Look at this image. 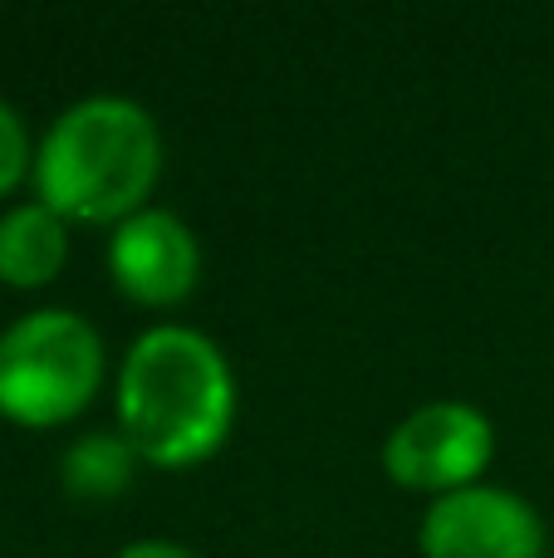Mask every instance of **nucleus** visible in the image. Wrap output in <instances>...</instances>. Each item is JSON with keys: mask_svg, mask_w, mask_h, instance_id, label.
<instances>
[{"mask_svg": "<svg viewBox=\"0 0 554 558\" xmlns=\"http://www.w3.org/2000/svg\"><path fill=\"white\" fill-rule=\"evenodd\" d=\"M236 402L231 357L196 324L143 328L118 363V432L157 471L212 461L236 426Z\"/></svg>", "mask_w": 554, "mask_h": 558, "instance_id": "obj_1", "label": "nucleus"}, {"mask_svg": "<svg viewBox=\"0 0 554 558\" xmlns=\"http://www.w3.org/2000/svg\"><path fill=\"white\" fill-rule=\"evenodd\" d=\"M35 196L69 226H108L143 211L162 177L157 118L128 94H84L35 147Z\"/></svg>", "mask_w": 554, "mask_h": 558, "instance_id": "obj_2", "label": "nucleus"}, {"mask_svg": "<svg viewBox=\"0 0 554 558\" xmlns=\"http://www.w3.org/2000/svg\"><path fill=\"white\" fill-rule=\"evenodd\" d=\"M108 348L84 314L45 304L0 333V416L15 426H64L94 402Z\"/></svg>", "mask_w": 554, "mask_h": 558, "instance_id": "obj_3", "label": "nucleus"}, {"mask_svg": "<svg viewBox=\"0 0 554 558\" xmlns=\"http://www.w3.org/2000/svg\"><path fill=\"white\" fill-rule=\"evenodd\" d=\"M491 461H496V426L481 407L461 397H432L383 436L388 481L402 490L432 495V500L481 485Z\"/></svg>", "mask_w": 554, "mask_h": 558, "instance_id": "obj_4", "label": "nucleus"}, {"mask_svg": "<svg viewBox=\"0 0 554 558\" xmlns=\"http://www.w3.org/2000/svg\"><path fill=\"white\" fill-rule=\"evenodd\" d=\"M540 510L506 485H467L427 505L418 524L422 558H550Z\"/></svg>", "mask_w": 554, "mask_h": 558, "instance_id": "obj_5", "label": "nucleus"}, {"mask_svg": "<svg viewBox=\"0 0 554 558\" xmlns=\"http://www.w3.org/2000/svg\"><path fill=\"white\" fill-rule=\"evenodd\" d=\"M104 260L113 289H123L133 304L172 308L202 279V241L172 206L147 202L143 211H133L108 231Z\"/></svg>", "mask_w": 554, "mask_h": 558, "instance_id": "obj_6", "label": "nucleus"}, {"mask_svg": "<svg viewBox=\"0 0 554 558\" xmlns=\"http://www.w3.org/2000/svg\"><path fill=\"white\" fill-rule=\"evenodd\" d=\"M69 260V221L45 202H15L0 211V284L39 289Z\"/></svg>", "mask_w": 554, "mask_h": 558, "instance_id": "obj_7", "label": "nucleus"}, {"mask_svg": "<svg viewBox=\"0 0 554 558\" xmlns=\"http://www.w3.org/2000/svg\"><path fill=\"white\" fill-rule=\"evenodd\" d=\"M137 465H143L137 446L118 426H98V432H84L64 446L59 485L79 505H104V500H118L123 490H133Z\"/></svg>", "mask_w": 554, "mask_h": 558, "instance_id": "obj_8", "label": "nucleus"}, {"mask_svg": "<svg viewBox=\"0 0 554 558\" xmlns=\"http://www.w3.org/2000/svg\"><path fill=\"white\" fill-rule=\"evenodd\" d=\"M35 172V143H29L25 118L15 113V104L0 98V196H10L25 177Z\"/></svg>", "mask_w": 554, "mask_h": 558, "instance_id": "obj_9", "label": "nucleus"}, {"mask_svg": "<svg viewBox=\"0 0 554 558\" xmlns=\"http://www.w3.org/2000/svg\"><path fill=\"white\" fill-rule=\"evenodd\" d=\"M118 558H202L192 544L182 539H162V534H147V539H133L118 549Z\"/></svg>", "mask_w": 554, "mask_h": 558, "instance_id": "obj_10", "label": "nucleus"}]
</instances>
